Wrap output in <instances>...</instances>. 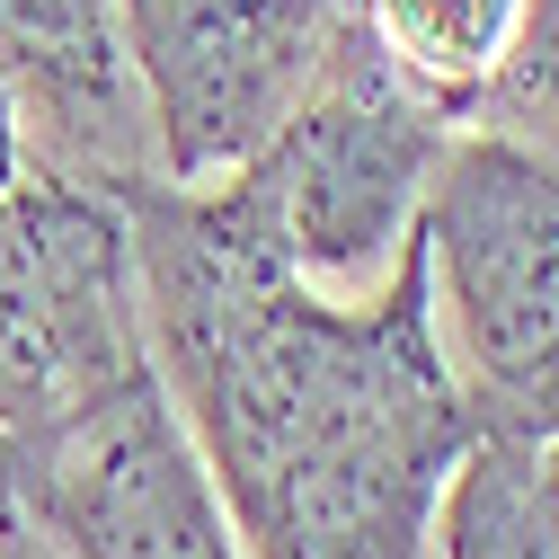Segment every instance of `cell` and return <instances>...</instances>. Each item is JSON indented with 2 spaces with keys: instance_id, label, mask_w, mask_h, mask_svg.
I'll use <instances>...</instances> for the list:
<instances>
[{
  "instance_id": "8992f818",
  "label": "cell",
  "mask_w": 559,
  "mask_h": 559,
  "mask_svg": "<svg viewBox=\"0 0 559 559\" xmlns=\"http://www.w3.org/2000/svg\"><path fill=\"white\" fill-rule=\"evenodd\" d=\"M27 498L62 559H249L160 365L27 436Z\"/></svg>"
},
{
  "instance_id": "5b68a950",
  "label": "cell",
  "mask_w": 559,
  "mask_h": 559,
  "mask_svg": "<svg viewBox=\"0 0 559 559\" xmlns=\"http://www.w3.org/2000/svg\"><path fill=\"white\" fill-rule=\"evenodd\" d=\"M116 27L152 116V169L214 187L311 90L346 0H116Z\"/></svg>"
},
{
  "instance_id": "8fae6325",
  "label": "cell",
  "mask_w": 559,
  "mask_h": 559,
  "mask_svg": "<svg viewBox=\"0 0 559 559\" xmlns=\"http://www.w3.org/2000/svg\"><path fill=\"white\" fill-rule=\"evenodd\" d=\"M36 533V498H27V436L0 427V559Z\"/></svg>"
},
{
  "instance_id": "52a82bcc",
  "label": "cell",
  "mask_w": 559,
  "mask_h": 559,
  "mask_svg": "<svg viewBox=\"0 0 559 559\" xmlns=\"http://www.w3.org/2000/svg\"><path fill=\"white\" fill-rule=\"evenodd\" d=\"M0 90H10L36 160L98 187L160 178L116 0H0Z\"/></svg>"
},
{
  "instance_id": "9c48e42d",
  "label": "cell",
  "mask_w": 559,
  "mask_h": 559,
  "mask_svg": "<svg viewBox=\"0 0 559 559\" xmlns=\"http://www.w3.org/2000/svg\"><path fill=\"white\" fill-rule=\"evenodd\" d=\"M356 10H365V27L382 36V53L400 72L471 124L479 90L507 62V36L524 19V0H356Z\"/></svg>"
},
{
  "instance_id": "277c9868",
  "label": "cell",
  "mask_w": 559,
  "mask_h": 559,
  "mask_svg": "<svg viewBox=\"0 0 559 559\" xmlns=\"http://www.w3.org/2000/svg\"><path fill=\"white\" fill-rule=\"evenodd\" d=\"M152 373L124 187L27 160L0 195V427L45 436Z\"/></svg>"
},
{
  "instance_id": "ba28073f",
  "label": "cell",
  "mask_w": 559,
  "mask_h": 559,
  "mask_svg": "<svg viewBox=\"0 0 559 559\" xmlns=\"http://www.w3.org/2000/svg\"><path fill=\"white\" fill-rule=\"evenodd\" d=\"M436 559H559V436L479 427L444 488Z\"/></svg>"
},
{
  "instance_id": "7c38bea8",
  "label": "cell",
  "mask_w": 559,
  "mask_h": 559,
  "mask_svg": "<svg viewBox=\"0 0 559 559\" xmlns=\"http://www.w3.org/2000/svg\"><path fill=\"white\" fill-rule=\"evenodd\" d=\"M27 160H36V152H27V124H19V107H10V90H0V195L19 187Z\"/></svg>"
},
{
  "instance_id": "6da1fadb",
  "label": "cell",
  "mask_w": 559,
  "mask_h": 559,
  "mask_svg": "<svg viewBox=\"0 0 559 559\" xmlns=\"http://www.w3.org/2000/svg\"><path fill=\"white\" fill-rule=\"evenodd\" d=\"M152 365L223 479L249 559H436L479 408L436 337L427 249L337 302L204 223L169 178L124 187Z\"/></svg>"
},
{
  "instance_id": "7a4b0ae2",
  "label": "cell",
  "mask_w": 559,
  "mask_h": 559,
  "mask_svg": "<svg viewBox=\"0 0 559 559\" xmlns=\"http://www.w3.org/2000/svg\"><path fill=\"white\" fill-rule=\"evenodd\" d=\"M453 133L462 116L417 90L346 0V27L329 36L311 90L275 116V133L240 169L187 195L223 240H240L275 275H302V285L356 302L391 285V266L408 258Z\"/></svg>"
},
{
  "instance_id": "3957f363",
  "label": "cell",
  "mask_w": 559,
  "mask_h": 559,
  "mask_svg": "<svg viewBox=\"0 0 559 559\" xmlns=\"http://www.w3.org/2000/svg\"><path fill=\"white\" fill-rule=\"evenodd\" d=\"M417 249L479 427L559 436V143L462 124L417 214Z\"/></svg>"
},
{
  "instance_id": "30bf717a",
  "label": "cell",
  "mask_w": 559,
  "mask_h": 559,
  "mask_svg": "<svg viewBox=\"0 0 559 559\" xmlns=\"http://www.w3.org/2000/svg\"><path fill=\"white\" fill-rule=\"evenodd\" d=\"M471 124H507V133H533V143H559V0H524L507 62L479 90Z\"/></svg>"
},
{
  "instance_id": "4fadbf2b",
  "label": "cell",
  "mask_w": 559,
  "mask_h": 559,
  "mask_svg": "<svg viewBox=\"0 0 559 559\" xmlns=\"http://www.w3.org/2000/svg\"><path fill=\"white\" fill-rule=\"evenodd\" d=\"M10 559H62V550H53V542H45V524H36V533H27V542H19Z\"/></svg>"
}]
</instances>
